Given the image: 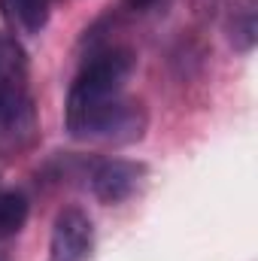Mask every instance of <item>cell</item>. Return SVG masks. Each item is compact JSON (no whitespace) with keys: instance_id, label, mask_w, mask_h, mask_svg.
Instances as JSON below:
<instances>
[{"instance_id":"obj_7","label":"cell","mask_w":258,"mask_h":261,"mask_svg":"<svg viewBox=\"0 0 258 261\" xmlns=\"http://www.w3.org/2000/svg\"><path fill=\"white\" fill-rule=\"evenodd\" d=\"M49 6L52 0H3V9L15 28L24 34H40L49 21Z\"/></svg>"},{"instance_id":"obj_9","label":"cell","mask_w":258,"mask_h":261,"mask_svg":"<svg viewBox=\"0 0 258 261\" xmlns=\"http://www.w3.org/2000/svg\"><path fill=\"white\" fill-rule=\"evenodd\" d=\"M161 0H125V6L134 9V12H149V9H155Z\"/></svg>"},{"instance_id":"obj_8","label":"cell","mask_w":258,"mask_h":261,"mask_svg":"<svg viewBox=\"0 0 258 261\" xmlns=\"http://www.w3.org/2000/svg\"><path fill=\"white\" fill-rule=\"evenodd\" d=\"M28 210H31V203L21 192H0V240L18 234L24 228Z\"/></svg>"},{"instance_id":"obj_1","label":"cell","mask_w":258,"mask_h":261,"mask_svg":"<svg viewBox=\"0 0 258 261\" xmlns=\"http://www.w3.org/2000/svg\"><path fill=\"white\" fill-rule=\"evenodd\" d=\"M134 67H137V55L128 46H107V49H97L94 55H88L70 85L67 119L79 116L85 110H94L107 100L122 97V88L131 79Z\"/></svg>"},{"instance_id":"obj_5","label":"cell","mask_w":258,"mask_h":261,"mask_svg":"<svg viewBox=\"0 0 258 261\" xmlns=\"http://www.w3.org/2000/svg\"><path fill=\"white\" fill-rule=\"evenodd\" d=\"M143 173H146V167L137 161L110 158V161L97 164V170L91 176V189H94L97 200H104V203H122L125 197L137 192Z\"/></svg>"},{"instance_id":"obj_4","label":"cell","mask_w":258,"mask_h":261,"mask_svg":"<svg viewBox=\"0 0 258 261\" xmlns=\"http://www.w3.org/2000/svg\"><path fill=\"white\" fill-rule=\"evenodd\" d=\"M91 243H94V225L88 213L79 206H64L52 225L49 261H88Z\"/></svg>"},{"instance_id":"obj_3","label":"cell","mask_w":258,"mask_h":261,"mask_svg":"<svg viewBox=\"0 0 258 261\" xmlns=\"http://www.w3.org/2000/svg\"><path fill=\"white\" fill-rule=\"evenodd\" d=\"M28 113H31V97H28L24 49L12 37L0 34V122L18 125V119Z\"/></svg>"},{"instance_id":"obj_2","label":"cell","mask_w":258,"mask_h":261,"mask_svg":"<svg viewBox=\"0 0 258 261\" xmlns=\"http://www.w3.org/2000/svg\"><path fill=\"white\" fill-rule=\"evenodd\" d=\"M146 125H149V116L143 103L128 100L125 94L67 119L70 137L88 140V143H134L146 134Z\"/></svg>"},{"instance_id":"obj_6","label":"cell","mask_w":258,"mask_h":261,"mask_svg":"<svg viewBox=\"0 0 258 261\" xmlns=\"http://www.w3.org/2000/svg\"><path fill=\"white\" fill-rule=\"evenodd\" d=\"M228 40L237 52H249L258 40V0H237L228 12Z\"/></svg>"}]
</instances>
